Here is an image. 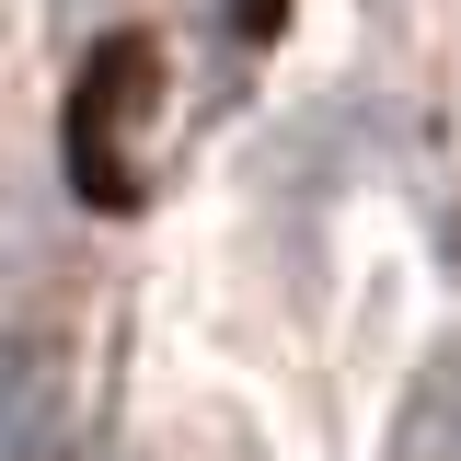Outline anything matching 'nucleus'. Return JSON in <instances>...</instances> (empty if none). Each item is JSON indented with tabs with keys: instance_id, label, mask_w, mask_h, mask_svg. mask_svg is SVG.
<instances>
[{
	"instance_id": "1",
	"label": "nucleus",
	"mask_w": 461,
	"mask_h": 461,
	"mask_svg": "<svg viewBox=\"0 0 461 461\" xmlns=\"http://www.w3.org/2000/svg\"><path fill=\"white\" fill-rule=\"evenodd\" d=\"M438 427H450V438H461V357H450V369H438Z\"/></svg>"
}]
</instances>
